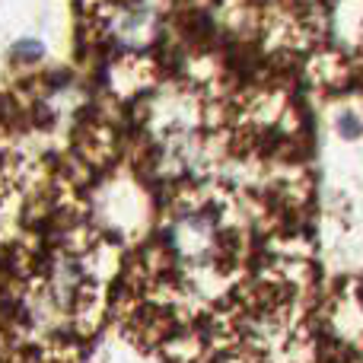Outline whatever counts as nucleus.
<instances>
[{"instance_id":"2","label":"nucleus","mask_w":363,"mask_h":363,"mask_svg":"<svg viewBox=\"0 0 363 363\" xmlns=\"http://www.w3.org/2000/svg\"><path fill=\"white\" fill-rule=\"evenodd\" d=\"M338 128H341V134H347V138H357L360 134V121L354 118V115H341Z\"/></svg>"},{"instance_id":"1","label":"nucleus","mask_w":363,"mask_h":363,"mask_svg":"<svg viewBox=\"0 0 363 363\" xmlns=\"http://www.w3.org/2000/svg\"><path fill=\"white\" fill-rule=\"evenodd\" d=\"M169 249L179 262L204 264L217 252V220L211 211H182L169 226Z\"/></svg>"}]
</instances>
